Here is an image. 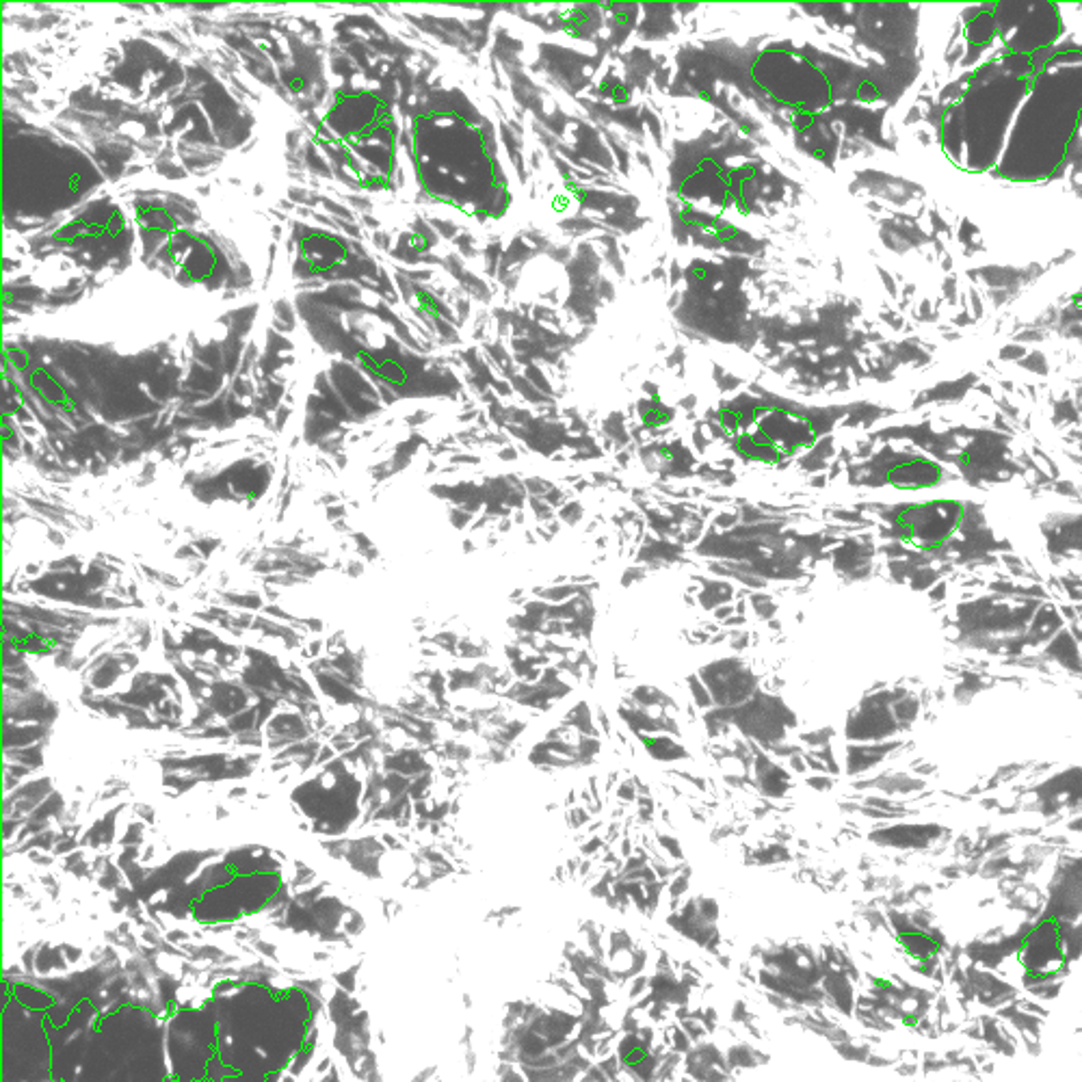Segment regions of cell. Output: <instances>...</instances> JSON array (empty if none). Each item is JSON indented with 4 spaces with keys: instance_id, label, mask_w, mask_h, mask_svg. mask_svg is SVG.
<instances>
[{
    "instance_id": "1",
    "label": "cell",
    "mask_w": 1082,
    "mask_h": 1082,
    "mask_svg": "<svg viewBox=\"0 0 1082 1082\" xmlns=\"http://www.w3.org/2000/svg\"><path fill=\"white\" fill-rule=\"evenodd\" d=\"M959 524H962V506L938 503L911 509L900 522V530L916 548L933 550L947 544L957 533Z\"/></svg>"
}]
</instances>
